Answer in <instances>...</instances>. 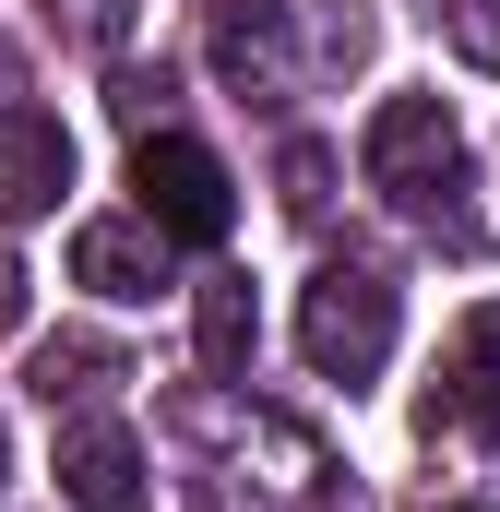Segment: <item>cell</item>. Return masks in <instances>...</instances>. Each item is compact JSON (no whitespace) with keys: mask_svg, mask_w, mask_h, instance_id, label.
<instances>
[{"mask_svg":"<svg viewBox=\"0 0 500 512\" xmlns=\"http://www.w3.org/2000/svg\"><path fill=\"white\" fill-rule=\"evenodd\" d=\"M191 346H203V370H215V382H239V370H250V346H262L250 274H203V298H191Z\"/></svg>","mask_w":500,"mask_h":512,"instance_id":"9c48e42d","label":"cell"},{"mask_svg":"<svg viewBox=\"0 0 500 512\" xmlns=\"http://www.w3.org/2000/svg\"><path fill=\"white\" fill-rule=\"evenodd\" d=\"M131 191H143V227L179 239V251H215V239L239 227V191H227V167H215L191 131H143V143H131Z\"/></svg>","mask_w":500,"mask_h":512,"instance_id":"7a4b0ae2","label":"cell"},{"mask_svg":"<svg viewBox=\"0 0 500 512\" xmlns=\"http://www.w3.org/2000/svg\"><path fill=\"white\" fill-rule=\"evenodd\" d=\"M72 191V131L48 108H0V215H48Z\"/></svg>","mask_w":500,"mask_h":512,"instance_id":"52a82bcc","label":"cell"},{"mask_svg":"<svg viewBox=\"0 0 500 512\" xmlns=\"http://www.w3.org/2000/svg\"><path fill=\"white\" fill-rule=\"evenodd\" d=\"M358 167H370L381 203L441 215V191H453V167H465V131H453L441 96H381V120L358 131Z\"/></svg>","mask_w":500,"mask_h":512,"instance_id":"3957f363","label":"cell"},{"mask_svg":"<svg viewBox=\"0 0 500 512\" xmlns=\"http://www.w3.org/2000/svg\"><path fill=\"white\" fill-rule=\"evenodd\" d=\"M72 286H96V298H155V286H167V239H155L143 215H96V227L72 239Z\"/></svg>","mask_w":500,"mask_h":512,"instance_id":"ba28073f","label":"cell"},{"mask_svg":"<svg viewBox=\"0 0 500 512\" xmlns=\"http://www.w3.org/2000/svg\"><path fill=\"white\" fill-rule=\"evenodd\" d=\"M60 501H72V512H155V489H143V441H131L120 417L60 429Z\"/></svg>","mask_w":500,"mask_h":512,"instance_id":"8992f818","label":"cell"},{"mask_svg":"<svg viewBox=\"0 0 500 512\" xmlns=\"http://www.w3.org/2000/svg\"><path fill=\"white\" fill-rule=\"evenodd\" d=\"M12 310H24V274H12V262H0V322H12Z\"/></svg>","mask_w":500,"mask_h":512,"instance_id":"4fadbf2b","label":"cell"},{"mask_svg":"<svg viewBox=\"0 0 500 512\" xmlns=\"http://www.w3.org/2000/svg\"><path fill=\"white\" fill-rule=\"evenodd\" d=\"M120 382V346H96V334H48L36 346V393L48 405H84V393H108Z\"/></svg>","mask_w":500,"mask_h":512,"instance_id":"30bf717a","label":"cell"},{"mask_svg":"<svg viewBox=\"0 0 500 512\" xmlns=\"http://www.w3.org/2000/svg\"><path fill=\"white\" fill-rule=\"evenodd\" d=\"M441 24H453V48L477 72H500V0H441Z\"/></svg>","mask_w":500,"mask_h":512,"instance_id":"7c38bea8","label":"cell"},{"mask_svg":"<svg viewBox=\"0 0 500 512\" xmlns=\"http://www.w3.org/2000/svg\"><path fill=\"white\" fill-rule=\"evenodd\" d=\"M417 417L453 429V441H500V298L453 322V346H441V370H429V405H417Z\"/></svg>","mask_w":500,"mask_h":512,"instance_id":"277c9868","label":"cell"},{"mask_svg":"<svg viewBox=\"0 0 500 512\" xmlns=\"http://www.w3.org/2000/svg\"><path fill=\"white\" fill-rule=\"evenodd\" d=\"M298 358H310L322 382H370L381 358H393V274H370V262H322L310 298H298Z\"/></svg>","mask_w":500,"mask_h":512,"instance_id":"6da1fadb","label":"cell"},{"mask_svg":"<svg viewBox=\"0 0 500 512\" xmlns=\"http://www.w3.org/2000/svg\"><path fill=\"white\" fill-rule=\"evenodd\" d=\"M203 48H215V72H227L239 96H286V72H298L286 0H215V12H203Z\"/></svg>","mask_w":500,"mask_h":512,"instance_id":"5b68a950","label":"cell"},{"mask_svg":"<svg viewBox=\"0 0 500 512\" xmlns=\"http://www.w3.org/2000/svg\"><path fill=\"white\" fill-rule=\"evenodd\" d=\"M0 465H12V453H0Z\"/></svg>","mask_w":500,"mask_h":512,"instance_id":"5bb4252c","label":"cell"},{"mask_svg":"<svg viewBox=\"0 0 500 512\" xmlns=\"http://www.w3.org/2000/svg\"><path fill=\"white\" fill-rule=\"evenodd\" d=\"M274 179H286V215H298V227H322V203H334V155H322V143H286V167H274Z\"/></svg>","mask_w":500,"mask_h":512,"instance_id":"8fae6325","label":"cell"}]
</instances>
